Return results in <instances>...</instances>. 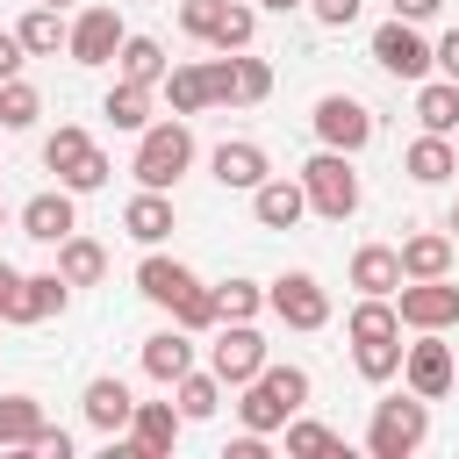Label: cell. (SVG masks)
<instances>
[{"label":"cell","mask_w":459,"mask_h":459,"mask_svg":"<svg viewBox=\"0 0 459 459\" xmlns=\"http://www.w3.org/2000/svg\"><path fill=\"white\" fill-rule=\"evenodd\" d=\"M301 402H308V373H301V366H258V373L244 380L237 416H244V430L273 437V430H287V416H301Z\"/></svg>","instance_id":"cell-1"},{"label":"cell","mask_w":459,"mask_h":459,"mask_svg":"<svg viewBox=\"0 0 459 459\" xmlns=\"http://www.w3.org/2000/svg\"><path fill=\"white\" fill-rule=\"evenodd\" d=\"M423 437H430V402H423V394H394V402H380L373 423H366V452H373V459H409Z\"/></svg>","instance_id":"cell-2"},{"label":"cell","mask_w":459,"mask_h":459,"mask_svg":"<svg viewBox=\"0 0 459 459\" xmlns=\"http://www.w3.org/2000/svg\"><path fill=\"white\" fill-rule=\"evenodd\" d=\"M43 165L57 172V186H72V194H93V186H108V151L86 136V129H57L50 143H43Z\"/></svg>","instance_id":"cell-3"},{"label":"cell","mask_w":459,"mask_h":459,"mask_svg":"<svg viewBox=\"0 0 459 459\" xmlns=\"http://www.w3.org/2000/svg\"><path fill=\"white\" fill-rule=\"evenodd\" d=\"M186 165H194V129H186V122H143V143H136V179L165 194Z\"/></svg>","instance_id":"cell-4"},{"label":"cell","mask_w":459,"mask_h":459,"mask_svg":"<svg viewBox=\"0 0 459 459\" xmlns=\"http://www.w3.org/2000/svg\"><path fill=\"white\" fill-rule=\"evenodd\" d=\"M301 194H308V208H316V215L344 222V215L359 208V172L344 165V151H316V158L301 165Z\"/></svg>","instance_id":"cell-5"},{"label":"cell","mask_w":459,"mask_h":459,"mask_svg":"<svg viewBox=\"0 0 459 459\" xmlns=\"http://www.w3.org/2000/svg\"><path fill=\"white\" fill-rule=\"evenodd\" d=\"M394 316L409 330H452L459 323V287L437 273V280H402L394 287Z\"/></svg>","instance_id":"cell-6"},{"label":"cell","mask_w":459,"mask_h":459,"mask_svg":"<svg viewBox=\"0 0 459 459\" xmlns=\"http://www.w3.org/2000/svg\"><path fill=\"white\" fill-rule=\"evenodd\" d=\"M265 308H273L287 330H323V323H330V294H323L316 273H280L273 294H265Z\"/></svg>","instance_id":"cell-7"},{"label":"cell","mask_w":459,"mask_h":459,"mask_svg":"<svg viewBox=\"0 0 459 459\" xmlns=\"http://www.w3.org/2000/svg\"><path fill=\"white\" fill-rule=\"evenodd\" d=\"M258 366H265V337H258L251 323H222L215 344H208V373H215L222 387H244Z\"/></svg>","instance_id":"cell-8"},{"label":"cell","mask_w":459,"mask_h":459,"mask_svg":"<svg viewBox=\"0 0 459 459\" xmlns=\"http://www.w3.org/2000/svg\"><path fill=\"white\" fill-rule=\"evenodd\" d=\"M316 136H323V151H366L373 143V115L351 100V93H323L316 100Z\"/></svg>","instance_id":"cell-9"},{"label":"cell","mask_w":459,"mask_h":459,"mask_svg":"<svg viewBox=\"0 0 459 459\" xmlns=\"http://www.w3.org/2000/svg\"><path fill=\"white\" fill-rule=\"evenodd\" d=\"M373 65H380V72H394V79H423V72H430V43L416 36V22H402V14H394V22H380V29H373Z\"/></svg>","instance_id":"cell-10"},{"label":"cell","mask_w":459,"mask_h":459,"mask_svg":"<svg viewBox=\"0 0 459 459\" xmlns=\"http://www.w3.org/2000/svg\"><path fill=\"white\" fill-rule=\"evenodd\" d=\"M122 36H129V29H122V14H115V7H86V14L65 29V50H72L79 65H115Z\"/></svg>","instance_id":"cell-11"},{"label":"cell","mask_w":459,"mask_h":459,"mask_svg":"<svg viewBox=\"0 0 459 459\" xmlns=\"http://www.w3.org/2000/svg\"><path fill=\"white\" fill-rule=\"evenodd\" d=\"M402 373H409V394H423V402H437V394L459 380V366H452V351L437 344V330H423V344L402 351Z\"/></svg>","instance_id":"cell-12"},{"label":"cell","mask_w":459,"mask_h":459,"mask_svg":"<svg viewBox=\"0 0 459 459\" xmlns=\"http://www.w3.org/2000/svg\"><path fill=\"white\" fill-rule=\"evenodd\" d=\"M179 423H186V416H179L172 402H136V409H129V445H136L143 459H158V452L179 445Z\"/></svg>","instance_id":"cell-13"},{"label":"cell","mask_w":459,"mask_h":459,"mask_svg":"<svg viewBox=\"0 0 459 459\" xmlns=\"http://www.w3.org/2000/svg\"><path fill=\"white\" fill-rule=\"evenodd\" d=\"M72 230H79V215H72V186L36 194V201L22 208V237H36V244H65Z\"/></svg>","instance_id":"cell-14"},{"label":"cell","mask_w":459,"mask_h":459,"mask_svg":"<svg viewBox=\"0 0 459 459\" xmlns=\"http://www.w3.org/2000/svg\"><path fill=\"white\" fill-rule=\"evenodd\" d=\"M194 287H201V280H194L179 258H158V251H151V258L136 265V294H143V301H158V308H179Z\"/></svg>","instance_id":"cell-15"},{"label":"cell","mask_w":459,"mask_h":459,"mask_svg":"<svg viewBox=\"0 0 459 459\" xmlns=\"http://www.w3.org/2000/svg\"><path fill=\"white\" fill-rule=\"evenodd\" d=\"M301 208H308L301 179H258V186H251V215H258L265 230H294Z\"/></svg>","instance_id":"cell-16"},{"label":"cell","mask_w":459,"mask_h":459,"mask_svg":"<svg viewBox=\"0 0 459 459\" xmlns=\"http://www.w3.org/2000/svg\"><path fill=\"white\" fill-rule=\"evenodd\" d=\"M129 409H136V402H129L122 380H108V373L86 380V423H93L100 437H122V430H129Z\"/></svg>","instance_id":"cell-17"},{"label":"cell","mask_w":459,"mask_h":459,"mask_svg":"<svg viewBox=\"0 0 459 459\" xmlns=\"http://www.w3.org/2000/svg\"><path fill=\"white\" fill-rule=\"evenodd\" d=\"M208 165H215V179H222V186H237V194H251V186L273 172V165H265V151H258V143H244V136H237V143H215V158H208Z\"/></svg>","instance_id":"cell-18"},{"label":"cell","mask_w":459,"mask_h":459,"mask_svg":"<svg viewBox=\"0 0 459 459\" xmlns=\"http://www.w3.org/2000/svg\"><path fill=\"white\" fill-rule=\"evenodd\" d=\"M351 287H359V294H394V287H402V251L359 244V251H351Z\"/></svg>","instance_id":"cell-19"},{"label":"cell","mask_w":459,"mask_h":459,"mask_svg":"<svg viewBox=\"0 0 459 459\" xmlns=\"http://www.w3.org/2000/svg\"><path fill=\"white\" fill-rule=\"evenodd\" d=\"M122 230H129L136 244H165V237H172V201H165L158 186H143V194L122 208Z\"/></svg>","instance_id":"cell-20"},{"label":"cell","mask_w":459,"mask_h":459,"mask_svg":"<svg viewBox=\"0 0 459 459\" xmlns=\"http://www.w3.org/2000/svg\"><path fill=\"white\" fill-rule=\"evenodd\" d=\"M65 308V273H22V294H14V316L7 323H43Z\"/></svg>","instance_id":"cell-21"},{"label":"cell","mask_w":459,"mask_h":459,"mask_svg":"<svg viewBox=\"0 0 459 459\" xmlns=\"http://www.w3.org/2000/svg\"><path fill=\"white\" fill-rule=\"evenodd\" d=\"M186 366H194V344H186V330H158V337H143V373H151L158 387H172Z\"/></svg>","instance_id":"cell-22"},{"label":"cell","mask_w":459,"mask_h":459,"mask_svg":"<svg viewBox=\"0 0 459 459\" xmlns=\"http://www.w3.org/2000/svg\"><path fill=\"white\" fill-rule=\"evenodd\" d=\"M402 172H409L416 186H437V179H452V172H459V158H452V143H445V136H430V129H423V136L409 143Z\"/></svg>","instance_id":"cell-23"},{"label":"cell","mask_w":459,"mask_h":459,"mask_svg":"<svg viewBox=\"0 0 459 459\" xmlns=\"http://www.w3.org/2000/svg\"><path fill=\"white\" fill-rule=\"evenodd\" d=\"M445 265H452V237L423 230V237H409V244H402V280H437Z\"/></svg>","instance_id":"cell-24"},{"label":"cell","mask_w":459,"mask_h":459,"mask_svg":"<svg viewBox=\"0 0 459 459\" xmlns=\"http://www.w3.org/2000/svg\"><path fill=\"white\" fill-rule=\"evenodd\" d=\"M57 273H65V287H93V280L108 273V251H100L93 237H65V244H57Z\"/></svg>","instance_id":"cell-25"},{"label":"cell","mask_w":459,"mask_h":459,"mask_svg":"<svg viewBox=\"0 0 459 459\" xmlns=\"http://www.w3.org/2000/svg\"><path fill=\"white\" fill-rule=\"evenodd\" d=\"M416 115H423L430 136H452V129H459V79H430V86L416 93Z\"/></svg>","instance_id":"cell-26"},{"label":"cell","mask_w":459,"mask_h":459,"mask_svg":"<svg viewBox=\"0 0 459 459\" xmlns=\"http://www.w3.org/2000/svg\"><path fill=\"white\" fill-rule=\"evenodd\" d=\"M115 65H122V79H136V86H158V79H165V50H158V36H122Z\"/></svg>","instance_id":"cell-27"},{"label":"cell","mask_w":459,"mask_h":459,"mask_svg":"<svg viewBox=\"0 0 459 459\" xmlns=\"http://www.w3.org/2000/svg\"><path fill=\"white\" fill-rule=\"evenodd\" d=\"M351 344H373V337H402V316H394V301L387 294H366L359 308H351Z\"/></svg>","instance_id":"cell-28"},{"label":"cell","mask_w":459,"mask_h":459,"mask_svg":"<svg viewBox=\"0 0 459 459\" xmlns=\"http://www.w3.org/2000/svg\"><path fill=\"white\" fill-rule=\"evenodd\" d=\"M172 394H179V416H186V423H201V416L222 409V380H215V373H194V366L172 380Z\"/></svg>","instance_id":"cell-29"},{"label":"cell","mask_w":459,"mask_h":459,"mask_svg":"<svg viewBox=\"0 0 459 459\" xmlns=\"http://www.w3.org/2000/svg\"><path fill=\"white\" fill-rule=\"evenodd\" d=\"M14 36H22V50H29V57H57L65 22H57V7H43V0H36V7L22 14V29H14Z\"/></svg>","instance_id":"cell-30"},{"label":"cell","mask_w":459,"mask_h":459,"mask_svg":"<svg viewBox=\"0 0 459 459\" xmlns=\"http://www.w3.org/2000/svg\"><path fill=\"white\" fill-rule=\"evenodd\" d=\"M165 100H172V115L215 108V100H208V72H201V65H172V72H165Z\"/></svg>","instance_id":"cell-31"},{"label":"cell","mask_w":459,"mask_h":459,"mask_svg":"<svg viewBox=\"0 0 459 459\" xmlns=\"http://www.w3.org/2000/svg\"><path fill=\"white\" fill-rule=\"evenodd\" d=\"M43 430V409H36V394H0V445H22L29 452V437Z\"/></svg>","instance_id":"cell-32"},{"label":"cell","mask_w":459,"mask_h":459,"mask_svg":"<svg viewBox=\"0 0 459 459\" xmlns=\"http://www.w3.org/2000/svg\"><path fill=\"white\" fill-rule=\"evenodd\" d=\"M108 122H115V129H143V122H151V86L115 79V86H108Z\"/></svg>","instance_id":"cell-33"},{"label":"cell","mask_w":459,"mask_h":459,"mask_svg":"<svg viewBox=\"0 0 459 459\" xmlns=\"http://www.w3.org/2000/svg\"><path fill=\"white\" fill-rule=\"evenodd\" d=\"M251 36H258V14H251L244 0H222V7H215V29H208V43H215V50H244Z\"/></svg>","instance_id":"cell-34"},{"label":"cell","mask_w":459,"mask_h":459,"mask_svg":"<svg viewBox=\"0 0 459 459\" xmlns=\"http://www.w3.org/2000/svg\"><path fill=\"white\" fill-rule=\"evenodd\" d=\"M36 115H43L36 86H22V79H0V129H36Z\"/></svg>","instance_id":"cell-35"},{"label":"cell","mask_w":459,"mask_h":459,"mask_svg":"<svg viewBox=\"0 0 459 459\" xmlns=\"http://www.w3.org/2000/svg\"><path fill=\"white\" fill-rule=\"evenodd\" d=\"M215 308H222V323H251V316L265 308V294H258L251 280H222V287H215Z\"/></svg>","instance_id":"cell-36"},{"label":"cell","mask_w":459,"mask_h":459,"mask_svg":"<svg viewBox=\"0 0 459 459\" xmlns=\"http://www.w3.org/2000/svg\"><path fill=\"white\" fill-rule=\"evenodd\" d=\"M323 452H337V430H330V423H294V416H287V459H323Z\"/></svg>","instance_id":"cell-37"},{"label":"cell","mask_w":459,"mask_h":459,"mask_svg":"<svg viewBox=\"0 0 459 459\" xmlns=\"http://www.w3.org/2000/svg\"><path fill=\"white\" fill-rule=\"evenodd\" d=\"M359 373H366V380H394V373H402V337H373V344H359Z\"/></svg>","instance_id":"cell-38"},{"label":"cell","mask_w":459,"mask_h":459,"mask_svg":"<svg viewBox=\"0 0 459 459\" xmlns=\"http://www.w3.org/2000/svg\"><path fill=\"white\" fill-rule=\"evenodd\" d=\"M172 316H179V330H186V337H194V330H215V323H222V308H215V287H194V294H186Z\"/></svg>","instance_id":"cell-39"},{"label":"cell","mask_w":459,"mask_h":459,"mask_svg":"<svg viewBox=\"0 0 459 459\" xmlns=\"http://www.w3.org/2000/svg\"><path fill=\"white\" fill-rule=\"evenodd\" d=\"M273 93V65L265 57H237V100H265Z\"/></svg>","instance_id":"cell-40"},{"label":"cell","mask_w":459,"mask_h":459,"mask_svg":"<svg viewBox=\"0 0 459 459\" xmlns=\"http://www.w3.org/2000/svg\"><path fill=\"white\" fill-rule=\"evenodd\" d=\"M201 72H208V100H237V57H230V50H222L215 65H201Z\"/></svg>","instance_id":"cell-41"},{"label":"cell","mask_w":459,"mask_h":459,"mask_svg":"<svg viewBox=\"0 0 459 459\" xmlns=\"http://www.w3.org/2000/svg\"><path fill=\"white\" fill-rule=\"evenodd\" d=\"M215 7H222V0H186V7H179V29L208 43V29H215Z\"/></svg>","instance_id":"cell-42"},{"label":"cell","mask_w":459,"mask_h":459,"mask_svg":"<svg viewBox=\"0 0 459 459\" xmlns=\"http://www.w3.org/2000/svg\"><path fill=\"white\" fill-rule=\"evenodd\" d=\"M308 7H316V22H323V29H351L366 0H308Z\"/></svg>","instance_id":"cell-43"},{"label":"cell","mask_w":459,"mask_h":459,"mask_svg":"<svg viewBox=\"0 0 459 459\" xmlns=\"http://www.w3.org/2000/svg\"><path fill=\"white\" fill-rule=\"evenodd\" d=\"M29 452H36V459H72V437H65L57 423H43V430L29 437Z\"/></svg>","instance_id":"cell-44"},{"label":"cell","mask_w":459,"mask_h":459,"mask_svg":"<svg viewBox=\"0 0 459 459\" xmlns=\"http://www.w3.org/2000/svg\"><path fill=\"white\" fill-rule=\"evenodd\" d=\"M22 57H29V50H22V36H14V29H0V79H14V72H22Z\"/></svg>","instance_id":"cell-45"},{"label":"cell","mask_w":459,"mask_h":459,"mask_svg":"<svg viewBox=\"0 0 459 459\" xmlns=\"http://www.w3.org/2000/svg\"><path fill=\"white\" fill-rule=\"evenodd\" d=\"M14 294H22V273H14V265H0V323L14 316Z\"/></svg>","instance_id":"cell-46"},{"label":"cell","mask_w":459,"mask_h":459,"mask_svg":"<svg viewBox=\"0 0 459 459\" xmlns=\"http://www.w3.org/2000/svg\"><path fill=\"white\" fill-rule=\"evenodd\" d=\"M387 7H394V14H402V22H430V14H437V7H445V0H387Z\"/></svg>","instance_id":"cell-47"},{"label":"cell","mask_w":459,"mask_h":459,"mask_svg":"<svg viewBox=\"0 0 459 459\" xmlns=\"http://www.w3.org/2000/svg\"><path fill=\"white\" fill-rule=\"evenodd\" d=\"M430 65H445V79H459V29H452V36L430 50Z\"/></svg>","instance_id":"cell-48"},{"label":"cell","mask_w":459,"mask_h":459,"mask_svg":"<svg viewBox=\"0 0 459 459\" xmlns=\"http://www.w3.org/2000/svg\"><path fill=\"white\" fill-rule=\"evenodd\" d=\"M230 459H265V437H258V430H244V437L230 445Z\"/></svg>","instance_id":"cell-49"},{"label":"cell","mask_w":459,"mask_h":459,"mask_svg":"<svg viewBox=\"0 0 459 459\" xmlns=\"http://www.w3.org/2000/svg\"><path fill=\"white\" fill-rule=\"evenodd\" d=\"M265 7H280V14H287V7H301V0H265Z\"/></svg>","instance_id":"cell-50"},{"label":"cell","mask_w":459,"mask_h":459,"mask_svg":"<svg viewBox=\"0 0 459 459\" xmlns=\"http://www.w3.org/2000/svg\"><path fill=\"white\" fill-rule=\"evenodd\" d=\"M452 230H459V208H452Z\"/></svg>","instance_id":"cell-51"},{"label":"cell","mask_w":459,"mask_h":459,"mask_svg":"<svg viewBox=\"0 0 459 459\" xmlns=\"http://www.w3.org/2000/svg\"><path fill=\"white\" fill-rule=\"evenodd\" d=\"M43 7H65V0H43Z\"/></svg>","instance_id":"cell-52"},{"label":"cell","mask_w":459,"mask_h":459,"mask_svg":"<svg viewBox=\"0 0 459 459\" xmlns=\"http://www.w3.org/2000/svg\"><path fill=\"white\" fill-rule=\"evenodd\" d=\"M0 230H7V208H0Z\"/></svg>","instance_id":"cell-53"}]
</instances>
